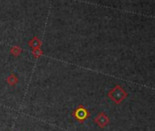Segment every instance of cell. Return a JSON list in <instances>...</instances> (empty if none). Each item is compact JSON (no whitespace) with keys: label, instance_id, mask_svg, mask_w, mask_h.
I'll use <instances>...</instances> for the list:
<instances>
[{"label":"cell","instance_id":"cell-1","mask_svg":"<svg viewBox=\"0 0 155 131\" xmlns=\"http://www.w3.org/2000/svg\"><path fill=\"white\" fill-rule=\"evenodd\" d=\"M72 116L78 122L84 123L90 117L91 113L84 106L80 105L72 111Z\"/></svg>","mask_w":155,"mask_h":131},{"label":"cell","instance_id":"cell-2","mask_svg":"<svg viewBox=\"0 0 155 131\" xmlns=\"http://www.w3.org/2000/svg\"><path fill=\"white\" fill-rule=\"evenodd\" d=\"M94 122L101 127H104L105 126L108 125L109 123V119L107 117V116L104 113H99L98 116L94 118Z\"/></svg>","mask_w":155,"mask_h":131},{"label":"cell","instance_id":"cell-5","mask_svg":"<svg viewBox=\"0 0 155 131\" xmlns=\"http://www.w3.org/2000/svg\"><path fill=\"white\" fill-rule=\"evenodd\" d=\"M7 82H8L11 87H15V86L18 83V76H17L16 74L11 73V74L8 77Z\"/></svg>","mask_w":155,"mask_h":131},{"label":"cell","instance_id":"cell-6","mask_svg":"<svg viewBox=\"0 0 155 131\" xmlns=\"http://www.w3.org/2000/svg\"><path fill=\"white\" fill-rule=\"evenodd\" d=\"M9 52H10V54H11L13 56L18 57V56H20V54H21V52H22V48H21L19 46H13L10 48Z\"/></svg>","mask_w":155,"mask_h":131},{"label":"cell","instance_id":"cell-3","mask_svg":"<svg viewBox=\"0 0 155 131\" xmlns=\"http://www.w3.org/2000/svg\"><path fill=\"white\" fill-rule=\"evenodd\" d=\"M28 46L32 48V50L40 49L41 46H42V42H41V40L38 37H34L33 38H31L28 41Z\"/></svg>","mask_w":155,"mask_h":131},{"label":"cell","instance_id":"cell-4","mask_svg":"<svg viewBox=\"0 0 155 131\" xmlns=\"http://www.w3.org/2000/svg\"><path fill=\"white\" fill-rule=\"evenodd\" d=\"M110 97H111L116 103H119V101L122 98L121 97V90L120 88H114L111 92H110Z\"/></svg>","mask_w":155,"mask_h":131},{"label":"cell","instance_id":"cell-7","mask_svg":"<svg viewBox=\"0 0 155 131\" xmlns=\"http://www.w3.org/2000/svg\"><path fill=\"white\" fill-rule=\"evenodd\" d=\"M32 55L34 56L35 58H39L40 56H43V51L40 49H37V50H32Z\"/></svg>","mask_w":155,"mask_h":131}]
</instances>
